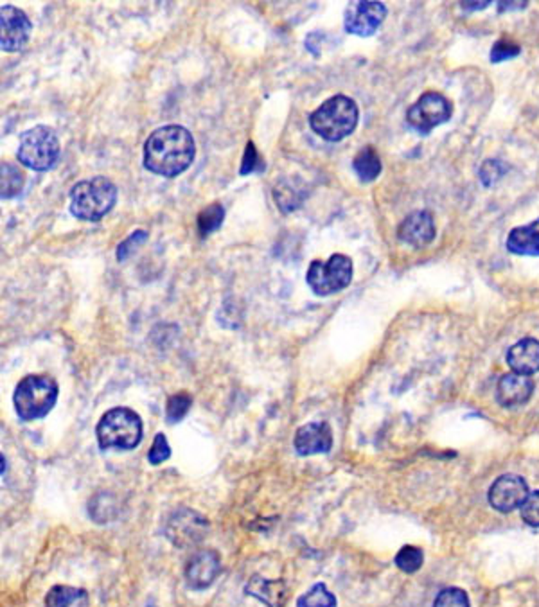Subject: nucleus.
<instances>
[{
  "mask_svg": "<svg viewBox=\"0 0 539 607\" xmlns=\"http://www.w3.org/2000/svg\"><path fill=\"white\" fill-rule=\"evenodd\" d=\"M352 167L359 178V181L363 183H368V181H374L379 174H381V158L379 154L376 153V149L372 145H367L363 147L352 160Z\"/></svg>",
  "mask_w": 539,
  "mask_h": 607,
  "instance_id": "nucleus-21",
  "label": "nucleus"
},
{
  "mask_svg": "<svg viewBox=\"0 0 539 607\" xmlns=\"http://www.w3.org/2000/svg\"><path fill=\"white\" fill-rule=\"evenodd\" d=\"M101 449H135L142 440V420L137 411L117 406L108 409L95 427Z\"/></svg>",
  "mask_w": 539,
  "mask_h": 607,
  "instance_id": "nucleus-4",
  "label": "nucleus"
},
{
  "mask_svg": "<svg viewBox=\"0 0 539 607\" xmlns=\"http://www.w3.org/2000/svg\"><path fill=\"white\" fill-rule=\"evenodd\" d=\"M264 169V163L262 160L259 158V153L255 149V144L250 140L244 147V154H243V160H241V169H239V174L241 176H246V174H252V172H259Z\"/></svg>",
  "mask_w": 539,
  "mask_h": 607,
  "instance_id": "nucleus-28",
  "label": "nucleus"
},
{
  "mask_svg": "<svg viewBox=\"0 0 539 607\" xmlns=\"http://www.w3.org/2000/svg\"><path fill=\"white\" fill-rule=\"evenodd\" d=\"M451 113L453 106L442 93L426 92L410 106L406 113V122L419 133L426 135L433 128L447 122L451 119Z\"/></svg>",
  "mask_w": 539,
  "mask_h": 607,
  "instance_id": "nucleus-8",
  "label": "nucleus"
},
{
  "mask_svg": "<svg viewBox=\"0 0 539 607\" xmlns=\"http://www.w3.org/2000/svg\"><path fill=\"white\" fill-rule=\"evenodd\" d=\"M507 250L516 255L539 257V217L525 226H516L507 237Z\"/></svg>",
  "mask_w": 539,
  "mask_h": 607,
  "instance_id": "nucleus-19",
  "label": "nucleus"
},
{
  "mask_svg": "<svg viewBox=\"0 0 539 607\" xmlns=\"http://www.w3.org/2000/svg\"><path fill=\"white\" fill-rule=\"evenodd\" d=\"M433 607H471V603H469V596L464 589L446 587L437 594Z\"/></svg>",
  "mask_w": 539,
  "mask_h": 607,
  "instance_id": "nucleus-27",
  "label": "nucleus"
},
{
  "mask_svg": "<svg viewBox=\"0 0 539 607\" xmlns=\"http://www.w3.org/2000/svg\"><path fill=\"white\" fill-rule=\"evenodd\" d=\"M526 497H528V485L517 474H503L496 478L487 494L490 506L505 514L516 508H521Z\"/></svg>",
  "mask_w": 539,
  "mask_h": 607,
  "instance_id": "nucleus-10",
  "label": "nucleus"
},
{
  "mask_svg": "<svg viewBox=\"0 0 539 607\" xmlns=\"http://www.w3.org/2000/svg\"><path fill=\"white\" fill-rule=\"evenodd\" d=\"M521 519L534 528H539V490L528 494L526 501L521 505Z\"/></svg>",
  "mask_w": 539,
  "mask_h": 607,
  "instance_id": "nucleus-30",
  "label": "nucleus"
},
{
  "mask_svg": "<svg viewBox=\"0 0 539 607\" xmlns=\"http://www.w3.org/2000/svg\"><path fill=\"white\" fill-rule=\"evenodd\" d=\"M521 52V47H517L516 43L508 41V40H498L490 50V61L492 63H499L510 57H516Z\"/></svg>",
  "mask_w": 539,
  "mask_h": 607,
  "instance_id": "nucleus-31",
  "label": "nucleus"
},
{
  "mask_svg": "<svg viewBox=\"0 0 539 607\" xmlns=\"http://www.w3.org/2000/svg\"><path fill=\"white\" fill-rule=\"evenodd\" d=\"M395 566L404 571V573H415L420 569L422 562H424V553L420 548L417 546H411V544H406L402 546L397 553H395V559H393Z\"/></svg>",
  "mask_w": 539,
  "mask_h": 607,
  "instance_id": "nucleus-25",
  "label": "nucleus"
},
{
  "mask_svg": "<svg viewBox=\"0 0 539 607\" xmlns=\"http://www.w3.org/2000/svg\"><path fill=\"white\" fill-rule=\"evenodd\" d=\"M0 47L5 52H16L25 47L29 41L32 23L27 14L14 5H2L0 9Z\"/></svg>",
  "mask_w": 539,
  "mask_h": 607,
  "instance_id": "nucleus-12",
  "label": "nucleus"
},
{
  "mask_svg": "<svg viewBox=\"0 0 539 607\" xmlns=\"http://www.w3.org/2000/svg\"><path fill=\"white\" fill-rule=\"evenodd\" d=\"M503 171L505 167L498 160H485L483 165L480 167V180L485 187H489L503 174Z\"/></svg>",
  "mask_w": 539,
  "mask_h": 607,
  "instance_id": "nucleus-33",
  "label": "nucleus"
},
{
  "mask_svg": "<svg viewBox=\"0 0 539 607\" xmlns=\"http://www.w3.org/2000/svg\"><path fill=\"white\" fill-rule=\"evenodd\" d=\"M490 2H462V9L465 11H474V9H483L487 7Z\"/></svg>",
  "mask_w": 539,
  "mask_h": 607,
  "instance_id": "nucleus-34",
  "label": "nucleus"
},
{
  "mask_svg": "<svg viewBox=\"0 0 539 607\" xmlns=\"http://www.w3.org/2000/svg\"><path fill=\"white\" fill-rule=\"evenodd\" d=\"M305 280L318 296L338 293L352 280V260L343 253H334L327 260L316 259L309 264Z\"/></svg>",
  "mask_w": 539,
  "mask_h": 607,
  "instance_id": "nucleus-7",
  "label": "nucleus"
},
{
  "mask_svg": "<svg viewBox=\"0 0 539 607\" xmlns=\"http://www.w3.org/2000/svg\"><path fill=\"white\" fill-rule=\"evenodd\" d=\"M171 456V447L167 444V436L163 433H156L151 444V449L147 453V460L151 465H158L165 462Z\"/></svg>",
  "mask_w": 539,
  "mask_h": 607,
  "instance_id": "nucleus-29",
  "label": "nucleus"
},
{
  "mask_svg": "<svg viewBox=\"0 0 539 607\" xmlns=\"http://www.w3.org/2000/svg\"><path fill=\"white\" fill-rule=\"evenodd\" d=\"M147 241V232L146 230H135L128 239H124L120 244H119V248H117V260H126L128 259V255L137 248V246H140L142 242H146Z\"/></svg>",
  "mask_w": 539,
  "mask_h": 607,
  "instance_id": "nucleus-32",
  "label": "nucleus"
},
{
  "mask_svg": "<svg viewBox=\"0 0 539 607\" xmlns=\"http://www.w3.org/2000/svg\"><path fill=\"white\" fill-rule=\"evenodd\" d=\"M534 391V381L530 375L523 374H505L496 384V399L505 408H514L525 404Z\"/></svg>",
  "mask_w": 539,
  "mask_h": 607,
  "instance_id": "nucleus-17",
  "label": "nucleus"
},
{
  "mask_svg": "<svg viewBox=\"0 0 539 607\" xmlns=\"http://www.w3.org/2000/svg\"><path fill=\"white\" fill-rule=\"evenodd\" d=\"M59 395L57 383L41 374L25 375L14 388L13 402L22 420H36L45 417L56 404Z\"/></svg>",
  "mask_w": 539,
  "mask_h": 607,
  "instance_id": "nucleus-5",
  "label": "nucleus"
},
{
  "mask_svg": "<svg viewBox=\"0 0 539 607\" xmlns=\"http://www.w3.org/2000/svg\"><path fill=\"white\" fill-rule=\"evenodd\" d=\"M59 140L52 128L34 126L20 135L18 162L32 171H49L59 158Z\"/></svg>",
  "mask_w": 539,
  "mask_h": 607,
  "instance_id": "nucleus-6",
  "label": "nucleus"
},
{
  "mask_svg": "<svg viewBox=\"0 0 539 607\" xmlns=\"http://www.w3.org/2000/svg\"><path fill=\"white\" fill-rule=\"evenodd\" d=\"M386 7L381 2L361 0L352 2L345 9V31L356 36H370L383 23Z\"/></svg>",
  "mask_w": 539,
  "mask_h": 607,
  "instance_id": "nucleus-11",
  "label": "nucleus"
},
{
  "mask_svg": "<svg viewBox=\"0 0 539 607\" xmlns=\"http://www.w3.org/2000/svg\"><path fill=\"white\" fill-rule=\"evenodd\" d=\"M225 219V208L221 203H210L198 214V232L201 237L216 232Z\"/></svg>",
  "mask_w": 539,
  "mask_h": 607,
  "instance_id": "nucleus-23",
  "label": "nucleus"
},
{
  "mask_svg": "<svg viewBox=\"0 0 539 607\" xmlns=\"http://www.w3.org/2000/svg\"><path fill=\"white\" fill-rule=\"evenodd\" d=\"M221 573V557L216 550H199L185 564L183 576L190 589L203 591L210 587Z\"/></svg>",
  "mask_w": 539,
  "mask_h": 607,
  "instance_id": "nucleus-13",
  "label": "nucleus"
},
{
  "mask_svg": "<svg viewBox=\"0 0 539 607\" xmlns=\"http://www.w3.org/2000/svg\"><path fill=\"white\" fill-rule=\"evenodd\" d=\"M293 447L300 456L325 454L332 447V429L327 422H309L296 429Z\"/></svg>",
  "mask_w": 539,
  "mask_h": 607,
  "instance_id": "nucleus-14",
  "label": "nucleus"
},
{
  "mask_svg": "<svg viewBox=\"0 0 539 607\" xmlns=\"http://www.w3.org/2000/svg\"><path fill=\"white\" fill-rule=\"evenodd\" d=\"M526 2H499V11L503 9H519V7H525Z\"/></svg>",
  "mask_w": 539,
  "mask_h": 607,
  "instance_id": "nucleus-35",
  "label": "nucleus"
},
{
  "mask_svg": "<svg viewBox=\"0 0 539 607\" xmlns=\"http://www.w3.org/2000/svg\"><path fill=\"white\" fill-rule=\"evenodd\" d=\"M88 593L81 587L57 584L45 594V607H86Z\"/></svg>",
  "mask_w": 539,
  "mask_h": 607,
  "instance_id": "nucleus-20",
  "label": "nucleus"
},
{
  "mask_svg": "<svg viewBox=\"0 0 539 607\" xmlns=\"http://www.w3.org/2000/svg\"><path fill=\"white\" fill-rule=\"evenodd\" d=\"M397 237H399V241H402L410 246H415V248H422V246L429 244L435 237L433 216L428 210L411 212L399 224Z\"/></svg>",
  "mask_w": 539,
  "mask_h": 607,
  "instance_id": "nucleus-16",
  "label": "nucleus"
},
{
  "mask_svg": "<svg viewBox=\"0 0 539 607\" xmlns=\"http://www.w3.org/2000/svg\"><path fill=\"white\" fill-rule=\"evenodd\" d=\"M507 363L516 374L532 375L539 370V341L523 338L507 350Z\"/></svg>",
  "mask_w": 539,
  "mask_h": 607,
  "instance_id": "nucleus-18",
  "label": "nucleus"
},
{
  "mask_svg": "<svg viewBox=\"0 0 539 607\" xmlns=\"http://www.w3.org/2000/svg\"><path fill=\"white\" fill-rule=\"evenodd\" d=\"M23 187V172L11 162H2V198L9 199L20 194Z\"/></svg>",
  "mask_w": 539,
  "mask_h": 607,
  "instance_id": "nucleus-24",
  "label": "nucleus"
},
{
  "mask_svg": "<svg viewBox=\"0 0 539 607\" xmlns=\"http://www.w3.org/2000/svg\"><path fill=\"white\" fill-rule=\"evenodd\" d=\"M117 203V187L106 176L77 181L70 190V212L81 221L102 219Z\"/></svg>",
  "mask_w": 539,
  "mask_h": 607,
  "instance_id": "nucleus-3",
  "label": "nucleus"
},
{
  "mask_svg": "<svg viewBox=\"0 0 539 607\" xmlns=\"http://www.w3.org/2000/svg\"><path fill=\"white\" fill-rule=\"evenodd\" d=\"M296 607H338L336 596L327 589L323 582L311 585L302 596L296 600Z\"/></svg>",
  "mask_w": 539,
  "mask_h": 607,
  "instance_id": "nucleus-22",
  "label": "nucleus"
},
{
  "mask_svg": "<svg viewBox=\"0 0 539 607\" xmlns=\"http://www.w3.org/2000/svg\"><path fill=\"white\" fill-rule=\"evenodd\" d=\"M208 532V521L192 508L174 510L163 524V535L176 548H189L205 539Z\"/></svg>",
  "mask_w": 539,
  "mask_h": 607,
  "instance_id": "nucleus-9",
  "label": "nucleus"
},
{
  "mask_svg": "<svg viewBox=\"0 0 539 607\" xmlns=\"http://www.w3.org/2000/svg\"><path fill=\"white\" fill-rule=\"evenodd\" d=\"M190 404H192V397L185 391H180V393H174L167 399V406H165V418L169 424H176L180 422L187 411L190 409Z\"/></svg>",
  "mask_w": 539,
  "mask_h": 607,
  "instance_id": "nucleus-26",
  "label": "nucleus"
},
{
  "mask_svg": "<svg viewBox=\"0 0 539 607\" xmlns=\"http://www.w3.org/2000/svg\"><path fill=\"white\" fill-rule=\"evenodd\" d=\"M244 594L259 600L266 607H284L289 598V587L282 578H266L255 573L248 578Z\"/></svg>",
  "mask_w": 539,
  "mask_h": 607,
  "instance_id": "nucleus-15",
  "label": "nucleus"
},
{
  "mask_svg": "<svg viewBox=\"0 0 539 607\" xmlns=\"http://www.w3.org/2000/svg\"><path fill=\"white\" fill-rule=\"evenodd\" d=\"M358 104L347 95H334L323 101L311 115V129L327 142H340L358 126Z\"/></svg>",
  "mask_w": 539,
  "mask_h": 607,
  "instance_id": "nucleus-2",
  "label": "nucleus"
},
{
  "mask_svg": "<svg viewBox=\"0 0 539 607\" xmlns=\"http://www.w3.org/2000/svg\"><path fill=\"white\" fill-rule=\"evenodd\" d=\"M196 144L190 131L178 124L155 129L144 144V165L158 176L174 178L194 160Z\"/></svg>",
  "mask_w": 539,
  "mask_h": 607,
  "instance_id": "nucleus-1",
  "label": "nucleus"
}]
</instances>
